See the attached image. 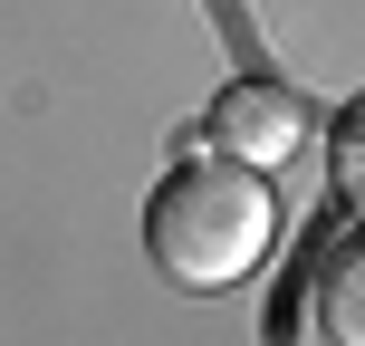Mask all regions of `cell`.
Masks as SVG:
<instances>
[{
    "label": "cell",
    "mask_w": 365,
    "mask_h": 346,
    "mask_svg": "<svg viewBox=\"0 0 365 346\" xmlns=\"http://www.w3.org/2000/svg\"><path fill=\"white\" fill-rule=\"evenodd\" d=\"M269 231H279L269 183L250 164H231V154L173 164L154 183V202H145V250H154L164 279H182V289H231V279H250L259 250H269Z\"/></svg>",
    "instance_id": "cell-1"
},
{
    "label": "cell",
    "mask_w": 365,
    "mask_h": 346,
    "mask_svg": "<svg viewBox=\"0 0 365 346\" xmlns=\"http://www.w3.org/2000/svg\"><path fill=\"white\" fill-rule=\"evenodd\" d=\"M202 135H212V154L269 173V164H289V154L308 145V106H298V87H279V77H231V87L212 96V116H202Z\"/></svg>",
    "instance_id": "cell-2"
},
{
    "label": "cell",
    "mask_w": 365,
    "mask_h": 346,
    "mask_svg": "<svg viewBox=\"0 0 365 346\" xmlns=\"http://www.w3.org/2000/svg\"><path fill=\"white\" fill-rule=\"evenodd\" d=\"M308 308H317V327H327V346H365V221L336 231L327 250L308 260Z\"/></svg>",
    "instance_id": "cell-3"
},
{
    "label": "cell",
    "mask_w": 365,
    "mask_h": 346,
    "mask_svg": "<svg viewBox=\"0 0 365 346\" xmlns=\"http://www.w3.org/2000/svg\"><path fill=\"white\" fill-rule=\"evenodd\" d=\"M336 202H356V212H365V96L336 116Z\"/></svg>",
    "instance_id": "cell-4"
}]
</instances>
